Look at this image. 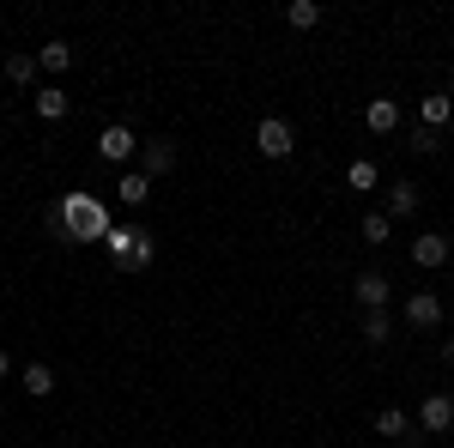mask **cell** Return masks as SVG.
<instances>
[{"label":"cell","instance_id":"obj_1","mask_svg":"<svg viewBox=\"0 0 454 448\" xmlns=\"http://www.w3.org/2000/svg\"><path fill=\"white\" fill-rule=\"evenodd\" d=\"M49 224H55V237H67V242H104L115 224H109V212L91 200V194H67L61 207L49 212Z\"/></svg>","mask_w":454,"mask_h":448},{"label":"cell","instance_id":"obj_2","mask_svg":"<svg viewBox=\"0 0 454 448\" xmlns=\"http://www.w3.org/2000/svg\"><path fill=\"white\" fill-rule=\"evenodd\" d=\"M104 248H109V261H115L121 273H145V267L158 261V237H152L145 224H115L104 237Z\"/></svg>","mask_w":454,"mask_h":448},{"label":"cell","instance_id":"obj_3","mask_svg":"<svg viewBox=\"0 0 454 448\" xmlns=\"http://www.w3.org/2000/svg\"><path fill=\"white\" fill-rule=\"evenodd\" d=\"M254 145H261L267 164H285V158L297 152V128H291L285 115H261V122H254Z\"/></svg>","mask_w":454,"mask_h":448},{"label":"cell","instance_id":"obj_4","mask_svg":"<svg viewBox=\"0 0 454 448\" xmlns=\"http://www.w3.org/2000/svg\"><path fill=\"white\" fill-rule=\"evenodd\" d=\"M134 152H140V134H134L128 122H109L104 134H98V158H104V164H128Z\"/></svg>","mask_w":454,"mask_h":448},{"label":"cell","instance_id":"obj_5","mask_svg":"<svg viewBox=\"0 0 454 448\" xmlns=\"http://www.w3.org/2000/svg\"><path fill=\"white\" fill-rule=\"evenodd\" d=\"M406 327L436 334V327H442V297H436V291H412V297H406Z\"/></svg>","mask_w":454,"mask_h":448},{"label":"cell","instance_id":"obj_6","mask_svg":"<svg viewBox=\"0 0 454 448\" xmlns=\"http://www.w3.org/2000/svg\"><path fill=\"white\" fill-rule=\"evenodd\" d=\"M419 424L430 430V436H449V430H454V400H449V394H430V400L419 406Z\"/></svg>","mask_w":454,"mask_h":448},{"label":"cell","instance_id":"obj_7","mask_svg":"<svg viewBox=\"0 0 454 448\" xmlns=\"http://www.w3.org/2000/svg\"><path fill=\"white\" fill-rule=\"evenodd\" d=\"M170 170H176V145L170 139H145L140 145V176L158 182V176H170Z\"/></svg>","mask_w":454,"mask_h":448},{"label":"cell","instance_id":"obj_8","mask_svg":"<svg viewBox=\"0 0 454 448\" xmlns=\"http://www.w3.org/2000/svg\"><path fill=\"white\" fill-rule=\"evenodd\" d=\"M419 200H424V194H419V182H406V176H400V182H394V188H387V218H412V212H419Z\"/></svg>","mask_w":454,"mask_h":448},{"label":"cell","instance_id":"obj_9","mask_svg":"<svg viewBox=\"0 0 454 448\" xmlns=\"http://www.w3.org/2000/svg\"><path fill=\"white\" fill-rule=\"evenodd\" d=\"M412 261H419L424 273H430V267H442V261H449V237H442V231H424V237L412 242Z\"/></svg>","mask_w":454,"mask_h":448},{"label":"cell","instance_id":"obj_10","mask_svg":"<svg viewBox=\"0 0 454 448\" xmlns=\"http://www.w3.org/2000/svg\"><path fill=\"white\" fill-rule=\"evenodd\" d=\"M387 297H394V285H387L382 273H357V303H364V315L387 310Z\"/></svg>","mask_w":454,"mask_h":448},{"label":"cell","instance_id":"obj_11","mask_svg":"<svg viewBox=\"0 0 454 448\" xmlns=\"http://www.w3.org/2000/svg\"><path fill=\"white\" fill-rule=\"evenodd\" d=\"M364 128H370V134H394V128H400V104H394V98H370Z\"/></svg>","mask_w":454,"mask_h":448},{"label":"cell","instance_id":"obj_12","mask_svg":"<svg viewBox=\"0 0 454 448\" xmlns=\"http://www.w3.org/2000/svg\"><path fill=\"white\" fill-rule=\"evenodd\" d=\"M115 200H121V207H145V200H152V176L128 170L121 182H115Z\"/></svg>","mask_w":454,"mask_h":448},{"label":"cell","instance_id":"obj_13","mask_svg":"<svg viewBox=\"0 0 454 448\" xmlns=\"http://www.w3.org/2000/svg\"><path fill=\"white\" fill-rule=\"evenodd\" d=\"M36 67H43V73H67L73 67V43H67V36L43 43V49H36Z\"/></svg>","mask_w":454,"mask_h":448},{"label":"cell","instance_id":"obj_14","mask_svg":"<svg viewBox=\"0 0 454 448\" xmlns=\"http://www.w3.org/2000/svg\"><path fill=\"white\" fill-rule=\"evenodd\" d=\"M376 436H387V443H406V436H412V418L400 413V406H382V413H376Z\"/></svg>","mask_w":454,"mask_h":448},{"label":"cell","instance_id":"obj_15","mask_svg":"<svg viewBox=\"0 0 454 448\" xmlns=\"http://www.w3.org/2000/svg\"><path fill=\"white\" fill-rule=\"evenodd\" d=\"M419 115H424V128L436 134L442 122H454V98H449V91H430V98H424V104H419Z\"/></svg>","mask_w":454,"mask_h":448},{"label":"cell","instance_id":"obj_16","mask_svg":"<svg viewBox=\"0 0 454 448\" xmlns=\"http://www.w3.org/2000/svg\"><path fill=\"white\" fill-rule=\"evenodd\" d=\"M19 388H25L31 400H49V394H55V370H49V364H25V376H19Z\"/></svg>","mask_w":454,"mask_h":448},{"label":"cell","instance_id":"obj_17","mask_svg":"<svg viewBox=\"0 0 454 448\" xmlns=\"http://www.w3.org/2000/svg\"><path fill=\"white\" fill-rule=\"evenodd\" d=\"M376 182H382V170H376L370 158H351V164H346V188H351V194H370Z\"/></svg>","mask_w":454,"mask_h":448},{"label":"cell","instance_id":"obj_18","mask_svg":"<svg viewBox=\"0 0 454 448\" xmlns=\"http://www.w3.org/2000/svg\"><path fill=\"white\" fill-rule=\"evenodd\" d=\"M285 25H291V31H315V25H321V6H315V0H291V6H285Z\"/></svg>","mask_w":454,"mask_h":448},{"label":"cell","instance_id":"obj_19","mask_svg":"<svg viewBox=\"0 0 454 448\" xmlns=\"http://www.w3.org/2000/svg\"><path fill=\"white\" fill-rule=\"evenodd\" d=\"M36 115H43V122H61V115H67V91H61V85H43V91H36Z\"/></svg>","mask_w":454,"mask_h":448},{"label":"cell","instance_id":"obj_20","mask_svg":"<svg viewBox=\"0 0 454 448\" xmlns=\"http://www.w3.org/2000/svg\"><path fill=\"white\" fill-rule=\"evenodd\" d=\"M364 340H370V345H387V340H394V315H387V310H370V315H364Z\"/></svg>","mask_w":454,"mask_h":448},{"label":"cell","instance_id":"obj_21","mask_svg":"<svg viewBox=\"0 0 454 448\" xmlns=\"http://www.w3.org/2000/svg\"><path fill=\"white\" fill-rule=\"evenodd\" d=\"M6 79H12V85H31L36 79V55H6Z\"/></svg>","mask_w":454,"mask_h":448},{"label":"cell","instance_id":"obj_22","mask_svg":"<svg viewBox=\"0 0 454 448\" xmlns=\"http://www.w3.org/2000/svg\"><path fill=\"white\" fill-rule=\"evenodd\" d=\"M387 231H394L387 212H364V242H387Z\"/></svg>","mask_w":454,"mask_h":448},{"label":"cell","instance_id":"obj_23","mask_svg":"<svg viewBox=\"0 0 454 448\" xmlns=\"http://www.w3.org/2000/svg\"><path fill=\"white\" fill-rule=\"evenodd\" d=\"M442 364H449V370H454V340H442Z\"/></svg>","mask_w":454,"mask_h":448},{"label":"cell","instance_id":"obj_24","mask_svg":"<svg viewBox=\"0 0 454 448\" xmlns=\"http://www.w3.org/2000/svg\"><path fill=\"white\" fill-rule=\"evenodd\" d=\"M0 376H12V358H6V351H0Z\"/></svg>","mask_w":454,"mask_h":448}]
</instances>
